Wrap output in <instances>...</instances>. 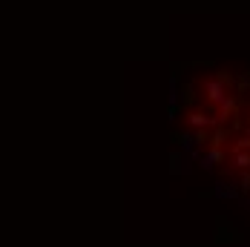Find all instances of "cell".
<instances>
[{"label":"cell","instance_id":"6da1fadb","mask_svg":"<svg viewBox=\"0 0 250 247\" xmlns=\"http://www.w3.org/2000/svg\"><path fill=\"white\" fill-rule=\"evenodd\" d=\"M227 92H230V86H227L219 75H216V78H204V81H201V95H204V101H207L210 106H219V103L225 101Z\"/></svg>","mask_w":250,"mask_h":247},{"label":"cell","instance_id":"7a4b0ae2","mask_svg":"<svg viewBox=\"0 0 250 247\" xmlns=\"http://www.w3.org/2000/svg\"><path fill=\"white\" fill-rule=\"evenodd\" d=\"M184 121H187L190 129H216V126H219L216 115H213V112H207V109H187Z\"/></svg>","mask_w":250,"mask_h":247},{"label":"cell","instance_id":"3957f363","mask_svg":"<svg viewBox=\"0 0 250 247\" xmlns=\"http://www.w3.org/2000/svg\"><path fill=\"white\" fill-rule=\"evenodd\" d=\"M216 109H219V112H216V121H219V124H227L230 118H236V112H239V95L227 92L225 101H222Z\"/></svg>","mask_w":250,"mask_h":247},{"label":"cell","instance_id":"277c9868","mask_svg":"<svg viewBox=\"0 0 250 247\" xmlns=\"http://www.w3.org/2000/svg\"><path fill=\"white\" fill-rule=\"evenodd\" d=\"M227 161H230V167L233 170H250V149H230V155H227Z\"/></svg>","mask_w":250,"mask_h":247},{"label":"cell","instance_id":"5b68a950","mask_svg":"<svg viewBox=\"0 0 250 247\" xmlns=\"http://www.w3.org/2000/svg\"><path fill=\"white\" fill-rule=\"evenodd\" d=\"M222 161H227V152L222 147H210V152L201 158V167L210 170V167H216V164H222Z\"/></svg>","mask_w":250,"mask_h":247},{"label":"cell","instance_id":"8992f818","mask_svg":"<svg viewBox=\"0 0 250 247\" xmlns=\"http://www.w3.org/2000/svg\"><path fill=\"white\" fill-rule=\"evenodd\" d=\"M236 89H239V95H250V75H239L236 78Z\"/></svg>","mask_w":250,"mask_h":247},{"label":"cell","instance_id":"52a82bcc","mask_svg":"<svg viewBox=\"0 0 250 247\" xmlns=\"http://www.w3.org/2000/svg\"><path fill=\"white\" fill-rule=\"evenodd\" d=\"M239 187H242L245 193L250 190V170H242V181H239Z\"/></svg>","mask_w":250,"mask_h":247},{"label":"cell","instance_id":"ba28073f","mask_svg":"<svg viewBox=\"0 0 250 247\" xmlns=\"http://www.w3.org/2000/svg\"><path fill=\"white\" fill-rule=\"evenodd\" d=\"M245 129L250 132V109H248V118H245Z\"/></svg>","mask_w":250,"mask_h":247}]
</instances>
